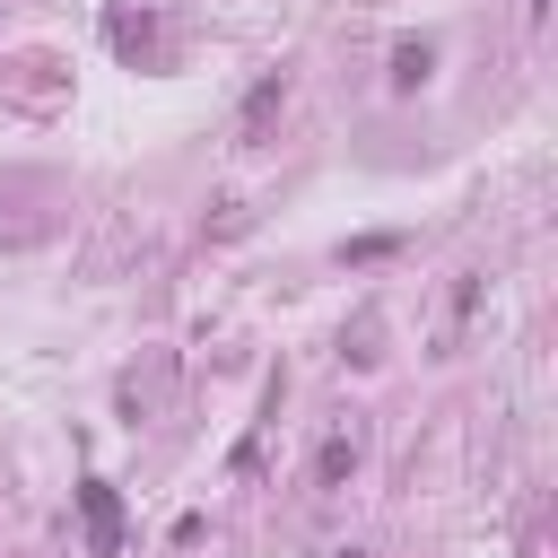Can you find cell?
I'll return each instance as SVG.
<instances>
[{
    "instance_id": "5",
    "label": "cell",
    "mask_w": 558,
    "mask_h": 558,
    "mask_svg": "<svg viewBox=\"0 0 558 558\" xmlns=\"http://www.w3.org/2000/svg\"><path fill=\"white\" fill-rule=\"evenodd\" d=\"M113 44H122V52H148L157 26H148V17H113Z\"/></svg>"
},
{
    "instance_id": "3",
    "label": "cell",
    "mask_w": 558,
    "mask_h": 558,
    "mask_svg": "<svg viewBox=\"0 0 558 558\" xmlns=\"http://www.w3.org/2000/svg\"><path fill=\"white\" fill-rule=\"evenodd\" d=\"M427 70H436V52H427V44H401V52H392V87H401V96H410V87H427Z\"/></svg>"
},
{
    "instance_id": "2",
    "label": "cell",
    "mask_w": 558,
    "mask_h": 558,
    "mask_svg": "<svg viewBox=\"0 0 558 558\" xmlns=\"http://www.w3.org/2000/svg\"><path fill=\"white\" fill-rule=\"evenodd\" d=\"M349 471H357V436H323V453H314V480H323V488H340Z\"/></svg>"
},
{
    "instance_id": "1",
    "label": "cell",
    "mask_w": 558,
    "mask_h": 558,
    "mask_svg": "<svg viewBox=\"0 0 558 558\" xmlns=\"http://www.w3.org/2000/svg\"><path fill=\"white\" fill-rule=\"evenodd\" d=\"M78 523H87V549L113 558V549H122V488L87 471V480H78Z\"/></svg>"
},
{
    "instance_id": "4",
    "label": "cell",
    "mask_w": 558,
    "mask_h": 558,
    "mask_svg": "<svg viewBox=\"0 0 558 558\" xmlns=\"http://www.w3.org/2000/svg\"><path fill=\"white\" fill-rule=\"evenodd\" d=\"M279 96H288V87H279V78H262V87H253V96H244V140H253V131H262V122H270V113H279Z\"/></svg>"
}]
</instances>
